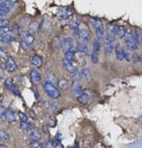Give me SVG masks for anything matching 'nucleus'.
I'll return each mask as SVG.
<instances>
[{
    "instance_id": "obj_16",
    "label": "nucleus",
    "mask_w": 142,
    "mask_h": 148,
    "mask_svg": "<svg viewBox=\"0 0 142 148\" xmlns=\"http://www.w3.org/2000/svg\"><path fill=\"white\" fill-rule=\"evenodd\" d=\"M72 91H73V94H74L76 97H78L83 92V88L78 82H74V84H73V86H72Z\"/></svg>"
},
{
    "instance_id": "obj_7",
    "label": "nucleus",
    "mask_w": 142,
    "mask_h": 148,
    "mask_svg": "<svg viewBox=\"0 0 142 148\" xmlns=\"http://www.w3.org/2000/svg\"><path fill=\"white\" fill-rule=\"evenodd\" d=\"M14 39H15V37L9 32H2L1 34H0V41H1V42L9 43V42H12Z\"/></svg>"
},
{
    "instance_id": "obj_11",
    "label": "nucleus",
    "mask_w": 142,
    "mask_h": 148,
    "mask_svg": "<svg viewBox=\"0 0 142 148\" xmlns=\"http://www.w3.org/2000/svg\"><path fill=\"white\" fill-rule=\"evenodd\" d=\"M22 36V39H23L24 41H26V42L28 43V45H32L33 41H34V34H32V33L28 32V31H25V32H22L21 34Z\"/></svg>"
},
{
    "instance_id": "obj_21",
    "label": "nucleus",
    "mask_w": 142,
    "mask_h": 148,
    "mask_svg": "<svg viewBox=\"0 0 142 148\" xmlns=\"http://www.w3.org/2000/svg\"><path fill=\"white\" fill-rule=\"evenodd\" d=\"M115 51V56H116V59L118 60H123V49L120 47V45H116L114 49Z\"/></svg>"
},
{
    "instance_id": "obj_15",
    "label": "nucleus",
    "mask_w": 142,
    "mask_h": 148,
    "mask_svg": "<svg viewBox=\"0 0 142 148\" xmlns=\"http://www.w3.org/2000/svg\"><path fill=\"white\" fill-rule=\"evenodd\" d=\"M39 25L40 24L37 21H31L28 25V32L32 33V34H35L37 32V30L39 29Z\"/></svg>"
},
{
    "instance_id": "obj_38",
    "label": "nucleus",
    "mask_w": 142,
    "mask_h": 148,
    "mask_svg": "<svg viewBox=\"0 0 142 148\" xmlns=\"http://www.w3.org/2000/svg\"><path fill=\"white\" fill-rule=\"evenodd\" d=\"M92 57V62H94V64H98V62H99V58H98V53H96V51H93L91 55Z\"/></svg>"
},
{
    "instance_id": "obj_1",
    "label": "nucleus",
    "mask_w": 142,
    "mask_h": 148,
    "mask_svg": "<svg viewBox=\"0 0 142 148\" xmlns=\"http://www.w3.org/2000/svg\"><path fill=\"white\" fill-rule=\"evenodd\" d=\"M43 87L45 92L47 94V96H49V97H51V99L56 100V99H58V98L60 97V90L57 88V86H56V85L49 83V81H45V82L43 83Z\"/></svg>"
},
{
    "instance_id": "obj_18",
    "label": "nucleus",
    "mask_w": 142,
    "mask_h": 148,
    "mask_svg": "<svg viewBox=\"0 0 142 148\" xmlns=\"http://www.w3.org/2000/svg\"><path fill=\"white\" fill-rule=\"evenodd\" d=\"M75 57H76V51H75L74 49L66 51V53H64V59L66 60H70V62H73Z\"/></svg>"
},
{
    "instance_id": "obj_34",
    "label": "nucleus",
    "mask_w": 142,
    "mask_h": 148,
    "mask_svg": "<svg viewBox=\"0 0 142 148\" xmlns=\"http://www.w3.org/2000/svg\"><path fill=\"white\" fill-rule=\"evenodd\" d=\"M6 112H7L6 108L4 107V106H2V105L0 106V120H3V119H5Z\"/></svg>"
},
{
    "instance_id": "obj_39",
    "label": "nucleus",
    "mask_w": 142,
    "mask_h": 148,
    "mask_svg": "<svg viewBox=\"0 0 142 148\" xmlns=\"http://www.w3.org/2000/svg\"><path fill=\"white\" fill-rule=\"evenodd\" d=\"M123 59L126 60L127 62H130L131 59H132V58H131V55H130V53H129L128 51H125V49H123Z\"/></svg>"
},
{
    "instance_id": "obj_40",
    "label": "nucleus",
    "mask_w": 142,
    "mask_h": 148,
    "mask_svg": "<svg viewBox=\"0 0 142 148\" xmlns=\"http://www.w3.org/2000/svg\"><path fill=\"white\" fill-rule=\"evenodd\" d=\"M53 146L55 148H64V145H62V142H60V140H58V139L53 141Z\"/></svg>"
},
{
    "instance_id": "obj_19",
    "label": "nucleus",
    "mask_w": 142,
    "mask_h": 148,
    "mask_svg": "<svg viewBox=\"0 0 142 148\" xmlns=\"http://www.w3.org/2000/svg\"><path fill=\"white\" fill-rule=\"evenodd\" d=\"M5 120L7 121L8 123H13V122H15V114H14L13 110L9 109L7 112H6Z\"/></svg>"
},
{
    "instance_id": "obj_42",
    "label": "nucleus",
    "mask_w": 142,
    "mask_h": 148,
    "mask_svg": "<svg viewBox=\"0 0 142 148\" xmlns=\"http://www.w3.org/2000/svg\"><path fill=\"white\" fill-rule=\"evenodd\" d=\"M10 91L12 92V93L14 94L15 96H17V97H21V95H20V92H19V90H18L17 88H16L15 86H13L11 89H10Z\"/></svg>"
},
{
    "instance_id": "obj_32",
    "label": "nucleus",
    "mask_w": 142,
    "mask_h": 148,
    "mask_svg": "<svg viewBox=\"0 0 142 148\" xmlns=\"http://www.w3.org/2000/svg\"><path fill=\"white\" fill-rule=\"evenodd\" d=\"M20 47L25 51H29V49H30V45H28V43L26 42V41H24L22 38H21V40H20Z\"/></svg>"
},
{
    "instance_id": "obj_14",
    "label": "nucleus",
    "mask_w": 142,
    "mask_h": 148,
    "mask_svg": "<svg viewBox=\"0 0 142 148\" xmlns=\"http://www.w3.org/2000/svg\"><path fill=\"white\" fill-rule=\"evenodd\" d=\"M76 49L78 51L85 53V55H88V53H89V49H88V45H86V43H83V42L78 41L77 45H76Z\"/></svg>"
},
{
    "instance_id": "obj_10",
    "label": "nucleus",
    "mask_w": 142,
    "mask_h": 148,
    "mask_svg": "<svg viewBox=\"0 0 142 148\" xmlns=\"http://www.w3.org/2000/svg\"><path fill=\"white\" fill-rule=\"evenodd\" d=\"M30 80L33 84H38L41 80V77H40V74L37 72L36 70H31L30 72Z\"/></svg>"
},
{
    "instance_id": "obj_49",
    "label": "nucleus",
    "mask_w": 142,
    "mask_h": 148,
    "mask_svg": "<svg viewBox=\"0 0 142 148\" xmlns=\"http://www.w3.org/2000/svg\"><path fill=\"white\" fill-rule=\"evenodd\" d=\"M141 40H142V34H141Z\"/></svg>"
},
{
    "instance_id": "obj_2",
    "label": "nucleus",
    "mask_w": 142,
    "mask_h": 148,
    "mask_svg": "<svg viewBox=\"0 0 142 148\" xmlns=\"http://www.w3.org/2000/svg\"><path fill=\"white\" fill-rule=\"evenodd\" d=\"M125 42H126L127 47L131 49V51H136L138 49V42L135 40L134 36H133V31L131 29L126 30L125 32Z\"/></svg>"
},
{
    "instance_id": "obj_20",
    "label": "nucleus",
    "mask_w": 142,
    "mask_h": 148,
    "mask_svg": "<svg viewBox=\"0 0 142 148\" xmlns=\"http://www.w3.org/2000/svg\"><path fill=\"white\" fill-rule=\"evenodd\" d=\"M29 136L32 139H34V140H40V138H41V135H40V133H39V131L34 128L29 130Z\"/></svg>"
},
{
    "instance_id": "obj_36",
    "label": "nucleus",
    "mask_w": 142,
    "mask_h": 148,
    "mask_svg": "<svg viewBox=\"0 0 142 148\" xmlns=\"http://www.w3.org/2000/svg\"><path fill=\"white\" fill-rule=\"evenodd\" d=\"M49 108H51V110H53L54 112H58V109H60V107H58V105L56 102H54V101H51V102H49Z\"/></svg>"
},
{
    "instance_id": "obj_44",
    "label": "nucleus",
    "mask_w": 142,
    "mask_h": 148,
    "mask_svg": "<svg viewBox=\"0 0 142 148\" xmlns=\"http://www.w3.org/2000/svg\"><path fill=\"white\" fill-rule=\"evenodd\" d=\"M5 56H6V53H5V51H4V49L0 47V58H4Z\"/></svg>"
},
{
    "instance_id": "obj_33",
    "label": "nucleus",
    "mask_w": 142,
    "mask_h": 148,
    "mask_svg": "<svg viewBox=\"0 0 142 148\" xmlns=\"http://www.w3.org/2000/svg\"><path fill=\"white\" fill-rule=\"evenodd\" d=\"M20 127H21L22 129H24V130H30V129H32V125L29 124V123L26 121V122H23V121H21V123H20Z\"/></svg>"
},
{
    "instance_id": "obj_8",
    "label": "nucleus",
    "mask_w": 142,
    "mask_h": 148,
    "mask_svg": "<svg viewBox=\"0 0 142 148\" xmlns=\"http://www.w3.org/2000/svg\"><path fill=\"white\" fill-rule=\"evenodd\" d=\"M62 47L66 51L72 49L74 47V40H73L72 37H64V39H62Z\"/></svg>"
},
{
    "instance_id": "obj_28",
    "label": "nucleus",
    "mask_w": 142,
    "mask_h": 148,
    "mask_svg": "<svg viewBox=\"0 0 142 148\" xmlns=\"http://www.w3.org/2000/svg\"><path fill=\"white\" fill-rule=\"evenodd\" d=\"M60 47H62V39H60V36H56L55 39H54V49H55L56 51H58Z\"/></svg>"
},
{
    "instance_id": "obj_23",
    "label": "nucleus",
    "mask_w": 142,
    "mask_h": 148,
    "mask_svg": "<svg viewBox=\"0 0 142 148\" xmlns=\"http://www.w3.org/2000/svg\"><path fill=\"white\" fill-rule=\"evenodd\" d=\"M11 12V7L7 5H0V16H5Z\"/></svg>"
},
{
    "instance_id": "obj_9",
    "label": "nucleus",
    "mask_w": 142,
    "mask_h": 148,
    "mask_svg": "<svg viewBox=\"0 0 142 148\" xmlns=\"http://www.w3.org/2000/svg\"><path fill=\"white\" fill-rule=\"evenodd\" d=\"M72 15V10L70 8H62L60 10V12L58 13V19H67Z\"/></svg>"
},
{
    "instance_id": "obj_37",
    "label": "nucleus",
    "mask_w": 142,
    "mask_h": 148,
    "mask_svg": "<svg viewBox=\"0 0 142 148\" xmlns=\"http://www.w3.org/2000/svg\"><path fill=\"white\" fill-rule=\"evenodd\" d=\"M100 51V40H95L93 42V51H96V53H99Z\"/></svg>"
},
{
    "instance_id": "obj_46",
    "label": "nucleus",
    "mask_w": 142,
    "mask_h": 148,
    "mask_svg": "<svg viewBox=\"0 0 142 148\" xmlns=\"http://www.w3.org/2000/svg\"><path fill=\"white\" fill-rule=\"evenodd\" d=\"M138 62H139V64H142V53H140V55H139Z\"/></svg>"
},
{
    "instance_id": "obj_43",
    "label": "nucleus",
    "mask_w": 142,
    "mask_h": 148,
    "mask_svg": "<svg viewBox=\"0 0 142 148\" xmlns=\"http://www.w3.org/2000/svg\"><path fill=\"white\" fill-rule=\"evenodd\" d=\"M18 116H19V118H20V121H23V122H26V121L28 120L27 116H26L25 114L22 113V112H19V113H18Z\"/></svg>"
},
{
    "instance_id": "obj_30",
    "label": "nucleus",
    "mask_w": 142,
    "mask_h": 148,
    "mask_svg": "<svg viewBox=\"0 0 142 148\" xmlns=\"http://www.w3.org/2000/svg\"><path fill=\"white\" fill-rule=\"evenodd\" d=\"M29 145H30V148H45V145L39 142V140H34V139L30 141Z\"/></svg>"
},
{
    "instance_id": "obj_4",
    "label": "nucleus",
    "mask_w": 142,
    "mask_h": 148,
    "mask_svg": "<svg viewBox=\"0 0 142 148\" xmlns=\"http://www.w3.org/2000/svg\"><path fill=\"white\" fill-rule=\"evenodd\" d=\"M92 98H93V92H92L91 90L86 89V90H83V92L77 97V99H78L79 103L85 105V104H87Z\"/></svg>"
},
{
    "instance_id": "obj_26",
    "label": "nucleus",
    "mask_w": 142,
    "mask_h": 148,
    "mask_svg": "<svg viewBox=\"0 0 142 148\" xmlns=\"http://www.w3.org/2000/svg\"><path fill=\"white\" fill-rule=\"evenodd\" d=\"M107 36L112 37V38H114V37L116 36V25H112V24H110V25L108 26Z\"/></svg>"
},
{
    "instance_id": "obj_35",
    "label": "nucleus",
    "mask_w": 142,
    "mask_h": 148,
    "mask_svg": "<svg viewBox=\"0 0 142 148\" xmlns=\"http://www.w3.org/2000/svg\"><path fill=\"white\" fill-rule=\"evenodd\" d=\"M14 86V84H13V80H12L11 78H8L7 80L5 81V87L7 88L8 90H10L12 88V87Z\"/></svg>"
},
{
    "instance_id": "obj_17",
    "label": "nucleus",
    "mask_w": 142,
    "mask_h": 148,
    "mask_svg": "<svg viewBox=\"0 0 142 148\" xmlns=\"http://www.w3.org/2000/svg\"><path fill=\"white\" fill-rule=\"evenodd\" d=\"M80 37L84 41H89L91 39V33L87 28H82L80 29Z\"/></svg>"
},
{
    "instance_id": "obj_48",
    "label": "nucleus",
    "mask_w": 142,
    "mask_h": 148,
    "mask_svg": "<svg viewBox=\"0 0 142 148\" xmlns=\"http://www.w3.org/2000/svg\"><path fill=\"white\" fill-rule=\"evenodd\" d=\"M0 148H7V147L4 146V145H0Z\"/></svg>"
},
{
    "instance_id": "obj_41",
    "label": "nucleus",
    "mask_w": 142,
    "mask_h": 148,
    "mask_svg": "<svg viewBox=\"0 0 142 148\" xmlns=\"http://www.w3.org/2000/svg\"><path fill=\"white\" fill-rule=\"evenodd\" d=\"M8 25H9V21L0 17V27H6V26H8Z\"/></svg>"
},
{
    "instance_id": "obj_31",
    "label": "nucleus",
    "mask_w": 142,
    "mask_h": 148,
    "mask_svg": "<svg viewBox=\"0 0 142 148\" xmlns=\"http://www.w3.org/2000/svg\"><path fill=\"white\" fill-rule=\"evenodd\" d=\"M9 139H10V136H9V134L6 132V131H3V130L0 131V140L8 141Z\"/></svg>"
},
{
    "instance_id": "obj_12",
    "label": "nucleus",
    "mask_w": 142,
    "mask_h": 148,
    "mask_svg": "<svg viewBox=\"0 0 142 148\" xmlns=\"http://www.w3.org/2000/svg\"><path fill=\"white\" fill-rule=\"evenodd\" d=\"M30 62H31V64H32L34 66H36V68H40V66H43V59H41L38 55L32 56L30 59Z\"/></svg>"
},
{
    "instance_id": "obj_25",
    "label": "nucleus",
    "mask_w": 142,
    "mask_h": 148,
    "mask_svg": "<svg viewBox=\"0 0 142 148\" xmlns=\"http://www.w3.org/2000/svg\"><path fill=\"white\" fill-rule=\"evenodd\" d=\"M58 88L60 90H68L69 89V86H70V84H69V82L66 80V79H62V80H60L58 82Z\"/></svg>"
},
{
    "instance_id": "obj_6",
    "label": "nucleus",
    "mask_w": 142,
    "mask_h": 148,
    "mask_svg": "<svg viewBox=\"0 0 142 148\" xmlns=\"http://www.w3.org/2000/svg\"><path fill=\"white\" fill-rule=\"evenodd\" d=\"M16 62L15 60L12 59L11 57H8L7 60H6V62H5V69L7 70V72L9 73H13L16 71Z\"/></svg>"
},
{
    "instance_id": "obj_45",
    "label": "nucleus",
    "mask_w": 142,
    "mask_h": 148,
    "mask_svg": "<svg viewBox=\"0 0 142 148\" xmlns=\"http://www.w3.org/2000/svg\"><path fill=\"white\" fill-rule=\"evenodd\" d=\"M0 5H7V6H9L6 0H0Z\"/></svg>"
},
{
    "instance_id": "obj_5",
    "label": "nucleus",
    "mask_w": 142,
    "mask_h": 148,
    "mask_svg": "<svg viewBox=\"0 0 142 148\" xmlns=\"http://www.w3.org/2000/svg\"><path fill=\"white\" fill-rule=\"evenodd\" d=\"M115 47H114V38L112 37H109L106 35L105 37V49H106V53L109 55L111 53L112 51H114Z\"/></svg>"
},
{
    "instance_id": "obj_22",
    "label": "nucleus",
    "mask_w": 142,
    "mask_h": 148,
    "mask_svg": "<svg viewBox=\"0 0 142 148\" xmlns=\"http://www.w3.org/2000/svg\"><path fill=\"white\" fill-rule=\"evenodd\" d=\"M62 66H64V70H67L68 72H70V73L75 69L74 66H73V62H70V60H68L66 59L62 60Z\"/></svg>"
},
{
    "instance_id": "obj_27",
    "label": "nucleus",
    "mask_w": 142,
    "mask_h": 148,
    "mask_svg": "<svg viewBox=\"0 0 142 148\" xmlns=\"http://www.w3.org/2000/svg\"><path fill=\"white\" fill-rule=\"evenodd\" d=\"M71 77H72V79H73L74 82H79L80 77H81V73L79 72L77 69H74V70L71 72Z\"/></svg>"
},
{
    "instance_id": "obj_3",
    "label": "nucleus",
    "mask_w": 142,
    "mask_h": 148,
    "mask_svg": "<svg viewBox=\"0 0 142 148\" xmlns=\"http://www.w3.org/2000/svg\"><path fill=\"white\" fill-rule=\"evenodd\" d=\"M94 22V26H95V31H96V36H97V39L100 41L104 40V27H103V22H102L101 19L99 18H95L93 19Z\"/></svg>"
},
{
    "instance_id": "obj_24",
    "label": "nucleus",
    "mask_w": 142,
    "mask_h": 148,
    "mask_svg": "<svg viewBox=\"0 0 142 148\" xmlns=\"http://www.w3.org/2000/svg\"><path fill=\"white\" fill-rule=\"evenodd\" d=\"M125 32H126V29H125L122 25H116V36L117 37H119V38L124 37Z\"/></svg>"
},
{
    "instance_id": "obj_29",
    "label": "nucleus",
    "mask_w": 142,
    "mask_h": 148,
    "mask_svg": "<svg viewBox=\"0 0 142 148\" xmlns=\"http://www.w3.org/2000/svg\"><path fill=\"white\" fill-rule=\"evenodd\" d=\"M47 81H49V83L54 85H57L58 84V79L53 73H47Z\"/></svg>"
},
{
    "instance_id": "obj_13",
    "label": "nucleus",
    "mask_w": 142,
    "mask_h": 148,
    "mask_svg": "<svg viewBox=\"0 0 142 148\" xmlns=\"http://www.w3.org/2000/svg\"><path fill=\"white\" fill-rule=\"evenodd\" d=\"M81 78L86 82H91L92 81V74L89 69H83L81 71Z\"/></svg>"
},
{
    "instance_id": "obj_47",
    "label": "nucleus",
    "mask_w": 142,
    "mask_h": 148,
    "mask_svg": "<svg viewBox=\"0 0 142 148\" xmlns=\"http://www.w3.org/2000/svg\"><path fill=\"white\" fill-rule=\"evenodd\" d=\"M2 32H4V27H0V34H1Z\"/></svg>"
}]
</instances>
